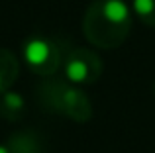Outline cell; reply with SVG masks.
I'll use <instances>...</instances> for the list:
<instances>
[{
	"label": "cell",
	"instance_id": "6da1fadb",
	"mask_svg": "<svg viewBox=\"0 0 155 153\" xmlns=\"http://www.w3.org/2000/svg\"><path fill=\"white\" fill-rule=\"evenodd\" d=\"M132 31V8L124 0H92L83 18V34L98 49H116Z\"/></svg>",
	"mask_w": 155,
	"mask_h": 153
},
{
	"label": "cell",
	"instance_id": "7a4b0ae2",
	"mask_svg": "<svg viewBox=\"0 0 155 153\" xmlns=\"http://www.w3.org/2000/svg\"><path fill=\"white\" fill-rule=\"evenodd\" d=\"M39 106L45 112L63 116L77 124H87L92 118V102L83 88L65 79L47 76L38 88Z\"/></svg>",
	"mask_w": 155,
	"mask_h": 153
},
{
	"label": "cell",
	"instance_id": "3957f363",
	"mask_svg": "<svg viewBox=\"0 0 155 153\" xmlns=\"http://www.w3.org/2000/svg\"><path fill=\"white\" fill-rule=\"evenodd\" d=\"M22 59L38 76H53L63 65V47L49 35H30L22 45Z\"/></svg>",
	"mask_w": 155,
	"mask_h": 153
},
{
	"label": "cell",
	"instance_id": "277c9868",
	"mask_svg": "<svg viewBox=\"0 0 155 153\" xmlns=\"http://www.w3.org/2000/svg\"><path fill=\"white\" fill-rule=\"evenodd\" d=\"M63 79L77 86L94 84L102 76V59L88 47H75L69 49L63 59Z\"/></svg>",
	"mask_w": 155,
	"mask_h": 153
},
{
	"label": "cell",
	"instance_id": "5b68a950",
	"mask_svg": "<svg viewBox=\"0 0 155 153\" xmlns=\"http://www.w3.org/2000/svg\"><path fill=\"white\" fill-rule=\"evenodd\" d=\"M8 149L10 153H43V139L31 130H22L10 135L8 139Z\"/></svg>",
	"mask_w": 155,
	"mask_h": 153
},
{
	"label": "cell",
	"instance_id": "8992f818",
	"mask_svg": "<svg viewBox=\"0 0 155 153\" xmlns=\"http://www.w3.org/2000/svg\"><path fill=\"white\" fill-rule=\"evenodd\" d=\"M26 114V98L20 92L10 90L0 94V116L8 122H20Z\"/></svg>",
	"mask_w": 155,
	"mask_h": 153
},
{
	"label": "cell",
	"instance_id": "52a82bcc",
	"mask_svg": "<svg viewBox=\"0 0 155 153\" xmlns=\"http://www.w3.org/2000/svg\"><path fill=\"white\" fill-rule=\"evenodd\" d=\"M20 75V63L18 57L10 49L0 47V94L10 90Z\"/></svg>",
	"mask_w": 155,
	"mask_h": 153
},
{
	"label": "cell",
	"instance_id": "ba28073f",
	"mask_svg": "<svg viewBox=\"0 0 155 153\" xmlns=\"http://www.w3.org/2000/svg\"><path fill=\"white\" fill-rule=\"evenodd\" d=\"M130 8L145 26L155 28V0H130Z\"/></svg>",
	"mask_w": 155,
	"mask_h": 153
},
{
	"label": "cell",
	"instance_id": "9c48e42d",
	"mask_svg": "<svg viewBox=\"0 0 155 153\" xmlns=\"http://www.w3.org/2000/svg\"><path fill=\"white\" fill-rule=\"evenodd\" d=\"M0 153H10V149H8L6 143H0Z\"/></svg>",
	"mask_w": 155,
	"mask_h": 153
},
{
	"label": "cell",
	"instance_id": "30bf717a",
	"mask_svg": "<svg viewBox=\"0 0 155 153\" xmlns=\"http://www.w3.org/2000/svg\"><path fill=\"white\" fill-rule=\"evenodd\" d=\"M153 94H155V83H153Z\"/></svg>",
	"mask_w": 155,
	"mask_h": 153
}]
</instances>
